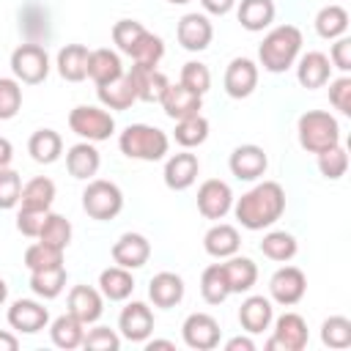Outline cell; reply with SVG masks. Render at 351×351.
Returning a JSON list of instances; mask_svg holds the SVG:
<instances>
[{
	"instance_id": "ba28073f",
	"label": "cell",
	"mask_w": 351,
	"mask_h": 351,
	"mask_svg": "<svg viewBox=\"0 0 351 351\" xmlns=\"http://www.w3.org/2000/svg\"><path fill=\"white\" fill-rule=\"evenodd\" d=\"M274 329H271V337L266 340V348L274 351H302L310 340V332H307V321L299 315V313H282L280 318L271 321Z\"/></svg>"
},
{
	"instance_id": "f5cc1de1",
	"label": "cell",
	"mask_w": 351,
	"mask_h": 351,
	"mask_svg": "<svg viewBox=\"0 0 351 351\" xmlns=\"http://www.w3.org/2000/svg\"><path fill=\"white\" fill-rule=\"evenodd\" d=\"M49 211H38V208H22L19 206V214H16V230L27 239H38L41 233V225L47 219Z\"/></svg>"
},
{
	"instance_id": "1f68e13d",
	"label": "cell",
	"mask_w": 351,
	"mask_h": 351,
	"mask_svg": "<svg viewBox=\"0 0 351 351\" xmlns=\"http://www.w3.org/2000/svg\"><path fill=\"white\" fill-rule=\"evenodd\" d=\"M274 14H277L274 0H241L239 3V11H236L241 27L250 30V33L266 30L274 22Z\"/></svg>"
},
{
	"instance_id": "484cf974",
	"label": "cell",
	"mask_w": 351,
	"mask_h": 351,
	"mask_svg": "<svg viewBox=\"0 0 351 351\" xmlns=\"http://www.w3.org/2000/svg\"><path fill=\"white\" fill-rule=\"evenodd\" d=\"M99 165H101V156L96 151L93 143L82 140V143H74L69 151H66V170L80 178V181H88L99 173Z\"/></svg>"
},
{
	"instance_id": "6da1fadb",
	"label": "cell",
	"mask_w": 351,
	"mask_h": 351,
	"mask_svg": "<svg viewBox=\"0 0 351 351\" xmlns=\"http://www.w3.org/2000/svg\"><path fill=\"white\" fill-rule=\"evenodd\" d=\"M230 211L236 214L241 228H247V230H266L285 211V189L277 181H261L250 192L236 197Z\"/></svg>"
},
{
	"instance_id": "f907efd6",
	"label": "cell",
	"mask_w": 351,
	"mask_h": 351,
	"mask_svg": "<svg viewBox=\"0 0 351 351\" xmlns=\"http://www.w3.org/2000/svg\"><path fill=\"white\" fill-rule=\"evenodd\" d=\"M82 346L90 348V351H118L121 348V337L110 326H93V329L85 332Z\"/></svg>"
},
{
	"instance_id": "6f0895ef",
	"label": "cell",
	"mask_w": 351,
	"mask_h": 351,
	"mask_svg": "<svg viewBox=\"0 0 351 351\" xmlns=\"http://www.w3.org/2000/svg\"><path fill=\"white\" fill-rule=\"evenodd\" d=\"M14 159V145L8 137H0V167H8Z\"/></svg>"
},
{
	"instance_id": "5b68a950",
	"label": "cell",
	"mask_w": 351,
	"mask_h": 351,
	"mask_svg": "<svg viewBox=\"0 0 351 351\" xmlns=\"http://www.w3.org/2000/svg\"><path fill=\"white\" fill-rule=\"evenodd\" d=\"M121 208H123V192L118 184L107 178H90L88 186L82 189V211L90 219H99V222L115 219Z\"/></svg>"
},
{
	"instance_id": "9c48e42d",
	"label": "cell",
	"mask_w": 351,
	"mask_h": 351,
	"mask_svg": "<svg viewBox=\"0 0 351 351\" xmlns=\"http://www.w3.org/2000/svg\"><path fill=\"white\" fill-rule=\"evenodd\" d=\"M304 293H307V277L299 266H280L269 277V296L282 307L299 304Z\"/></svg>"
},
{
	"instance_id": "4fadbf2b",
	"label": "cell",
	"mask_w": 351,
	"mask_h": 351,
	"mask_svg": "<svg viewBox=\"0 0 351 351\" xmlns=\"http://www.w3.org/2000/svg\"><path fill=\"white\" fill-rule=\"evenodd\" d=\"M228 167L239 181H258L269 167V156H266V151L261 145L244 143V145L233 148V154L228 159Z\"/></svg>"
},
{
	"instance_id": "db71d44e",
	"label": "cell",
	"mask_w": 351,
	"mask_h": 351,
	"mask_svg": "<svg viewBox=\"0 0 351 351\" xmlns=\"http://www.w3.org/2000/svg\"><path fill=\"white\" fill-rule=\"evenodd\" d=\"M326 58H329L332 69H340L343 74H348L351 71V38H346V36L335 38V44H332Z\"/></svg>"
},
{
	"instance_id": "d6a6232c",
	"label": "cell",
	"mask_w": 351,
	"mask_h": 351,
	"mask_svg": "<svg viewBox=\"0 0 351 351\" xmlns=\"http://www.w3.org/2000/svg\"><path fill=\"white\" fill-rule=\"evenodd\" d=\"M27 154L38 165H52L63 154V137L55 129H36L27 140Z\"/></svg>"
},
{
	"instance_id": "83f0119b",
	"label": "cell",
	"mask_w": 351,
	"mask_h": 351,
	"mask_svg": "<svg viewBox=\"0 0 351 351\" xmlns=\"http://www.w3.org/2000/svg\"><path fill=\"white\" fill-rule=\"evenodd\" d=\"M88 58H90V49L85 44H66L55 60L58 74L66 82H82L88 77Z\"/></svg>"
},
{
	"instance_id": "836d02e7",
	"label": "cell",
	"mask_w": 351,
	"mask_h": 351,
	"mask_svg": "<svg viewBox=\"0 0 351 351\" xmlns=\"http://www.w3.org/2000/svg\"><path fill=\"white\" fill-rule=\"evenodd\" d=\"M49 337L58 348L63 351H71V348H80L82 346V337H85V324L71 315V313H63L58 315L52 324H49Z\"/></svg>"
},
{
	"instance_id": "ab89813d",
	"label": "cell",
	"mask_w": 351,
	"mask_h": 351,
	"mask_svg": "<svg viewBox=\"0 0 351 351\" xmlns=\"http://www.w3.org/2000/svg\"><path fill=\"white\" fill-rule=\"evenodd\" d=\"M200 296L208 304H222L230 296V288H228L222 263H211V266L203 269V274H200Z\"/></svg>"
},
{
	"instance_id": "f546056e",
	"label": "cell",
	"mask_w": 351,
	"mask_h": 351,
	"mask_svg": "<svg viewBox=\"0 0 351 351\" xmlns=\"http://www.w3.org/2000/svg\"><path fill=\"white\" fill-rule=\"evenodd\" d=\"M99 291L110 302H126L132 296V291H134V277H132L129 269H123L118 263L115 266H107L99 274Z\"/></svg>"
},
{
	"instance_id": "d4e9b609",
	"label": "cell",
	"mask_w": 351,
	"mask_h": 351,
	"mask_svg": "<svg viewBox=\"0 0 351 351\" xmlns=\"http://www.w3.org/2000/svg\"><path fill=\"white\" fill-rule=\"evenodd\" d=\"M239 247H241V236H239V230H236L233 225H228V222L211 225V228L206 230V236H203V250H206L211 258H217V261H225V258L236 255Z\"/></svg>"
},
{
	"instance_id": "9a60e30c",
	"label": "cell",
	"mask_w": 351,
	"mask_h": 351,
	"mask_svg": "<svg viewBox=\"0 0 351 351\" xmlns=\"http://www.w3.org/2000/svg\"><path fill=\"white\" fill-rule=\"evenodd\" d=\"M222 85L230 99H247L258 88V63L250 58H233L225 69Z\"/></svg>"
},
{
	"instance_id": "277c9868",
	"label": "cell",
	"mask_w": 351,
	"mask_h": 351,
	"mask_svg": "<svg viewBox=\"0 0 351 351\" xmlns=\"http://www.w3.org/2000/svg\"><path fill=\"white\" fill-rule=\"evenodd\" d=\"M296 137L307 154H321L340 143V123L326 110H307L296 121Z\"/></svg>"
},
{
	"instance_id": "7dc6e473",
	"label": "cell",
	"mask_w": 351,
	"mask_h": 351,
	"mask_svg": "<svg viewBox=\"0 0 351 351\" xmlns=\"http://www.w3.org/2000/svg\"><path fill=\"white\" fill-rule=\"evenodd\" d=\"M22 110V82L0 77V121H11Z\"/></svg>"
},
{
	"instance_id": "7402d4cb",
	"label": "cell",
	"mask_w": 351,
	"mask_h": 351,
	"mask_svg": "<svg viewBox=\"0 0 351 351\" xmlns=\"http://www.w3.org/2000/svg\"><path fill=\"white\" fill-rule=\"evenodd\" d=\"M126 74L132 77V85H134L137 101H148V104H154V101H159V99H162L165 88L170 85V80H167L156 66H137V63H134Z\"/></svg>"
},
{
	"instance_id": "e0dca14e",
	"label": "cell",
	"mask_w": 351,
	"mask_h": 351,
	"mask_svg": "<svg viewBox=\"0 0 351 351\" xmlns=\"http://www.w3.org/2000/svg\"><path fill=\"white\" fill-rule=\"evenodd\" d=\"M197 173H200V162H197V156L189 154V148H186V151H178V154L167 156L162 178H165L167 189L184 192V189H189V186L197 181Z\"/></svg>"
},
{
	"instance_id": "11a10c76",
	"label": "cell",
	"mask_w": 351,
	"mask_h": 351,
	"mask_svg": "<svg viewBox=\"0 0 351 351\" xmlns=\"http://www.w3.org/2000/svg\"><path fill=\"white\" fill-rule=\"evenodd\" d=\"M200 5H203V11H206V14H214V16H225L228 11H233L236 0H200Z\"/></svg>"
},
{
	"instance_id": "816d5d0a",
	"label": "cell",
	"mask_w": 351,
	"mask_h": 351,
	"mask_svg": "<svg viewBox=\"0 0 351 351\" xmlns=\"http://www.w3.org/2000/svg\"><path fill=\"white\" fill-rule=\"evenodd\" d=\"M329 101L343 115H351V77L343 74L337 80H329Z\"/></svg>"
},
{
	"instance_id": "cb8c5ba5",
	"label": "cell",
	"mask_w": 351,
	"mask_h": 351,
	"mask_svg": "<svg viewBox=\"0 0 351 351\" xmlns=\"http://www.w3.org/2000/svg\"><path fill=\"white\" fill-rule=\"evenodd\" d=\"M184 291H186L184 280L176 271H159L148 282V299L154 302V307H162V310L176 307L184 299Z\"/></svg>"
},
{
	"instance_id": "681fc988",
	"label": "cell",
	"mask_w": 351,
	"mask_h": 351,
	"mask_svg": "<svg viewBox=\"0 0 351 351\" xmlns=\"http://www.w3.org/2000/svg\"><path fill=\"white\" fill-rule=\"evenodd\" d=\"M19 192H22L19 173L11 167H0V211L19 206Z\"/></svg>"
},
{
	"instance_id": "2e32d148",
	"label": "cell",
	"mask_w": 351,
	"mask_h": 351,
	"mask_svg": "<svg viewBox=\"0 0 351 351\" xmlns=\"http://www.w3.org/2000/svg\"><path fill=\"white\" fill-rule=\"evenodd\" d=\"M47 324H49V310L36 299H16L8 307V326L22 335H36L47 329Z\"/></svg>"
},
{
	"instance_id": "7c38bea8",
	"label": "cell",
	"mask_w": 351,
	"mask_h": 351,
	"mask_svg": "<svg viewBox=\"0 0 351 351\" xmlns=\"http://www.w3.org/2000/svg\"><path fill=\"white\" fill-rule=\"evenodd\" d=\"M176 38L186 52H203L214 38V25H211V19L206 14H197V11L184 14L178 19Z\"/></svg>"
},
{
	"instance_id": "ffe728a7",
	"label": "cell",
	"mask_w": 351,
	"mask_h": 351,
	"mask_svg": "<svg viewBox=\"0 0 351 351\" xmlns=\"http://www.w3.org/2000/svg\"><path fill=\"white\" fill-rule=\"evenodd\" d=\"M296 80L302 88L307 90H315V88H324L329 80H332V63L324 52H304L296 58Z\"/></svg>"
},
{
	"instance_id": "ee69618b",
	"label": "cell",
	"mask_w": 351,
	"mask_h": 351,
	"mask_svg": "<svg viewBox=\"0 0 351 351\" xmlns=\"http://www.w3.org/2000/svg\"><path fill=\"white\" fill-rule=\"evenodd\" d=\"M321 343L329 348H348L351 346V321L346 315H329L321 324Z\"/></svg>"
},
{
	"instance_id": "d590c367",
	"label": "cell",
	"mask_w": 351,
	"mask_h": 351,
	"mask_svg": "<svg viewBox=\"0 0 351 351\" xmlns=\"http://www.w3.org/2000/svg\"><path fill=\"white\" fill-rule=\"evenodd\" d=\"M348 30V11L343 5H324L318 14H315V33L326 41H335L340 36H346Z\"/></svg>"
},
{
	"instance_id": "91938a15",
	"label": "cell",
	"mask_w": 351,
	"mask_h": 351,
	"mask_svg": "<svg viewBox=\"0 0 351 351\" xmlns=\"http://www.w3.org/2000/svg\"><path fill=\"white\" fill-rule=\"evenodd\" d=\"M154 348H167V351H173L176 346H173V340H145V351H154Z\"/></svg>"
},
{
	"instance_id": "680465c9",
	"label": "cell",
	"mask_w": 351,
	"mask_h": 351,
	"mask_svg": "<svg viewBox=\"0 0 351 351\" xmlns=\"http://www.w3.org/2000/svg\"><path fill=\"white\" fill-rule=\"evenodd\" d=\"M16 348H19L16 335H11V332H0V351H16Z\"/></svg>"
},
{
	"instance_id": "603a6c76",
	"label": "cell",
	"mask_w": 351,
	"mask_h": 351,
	"mask_svg": "<svg viewBox=\"0 0 351 351\" xmlns=\"http://www.w3.org/2000/svg\"><path fill=\"white\" fill-rule=\"evenodd\" d=\"M274 321V307H271V299L266 296H247L239 307V324L247 335H261L271 326Z\"/></svg>"
},
{
	"instance_id": "c3c4849f",
	"label": "cell",
	"mask_w": 351,
	"mask_h": 351,
	"mask_svg": "<svg viewBox=\"0 0 351 351\" xmlns=\"http://www.w3.org/2000/svg\"><path fill=\"white\" fill-rule=\"evenodd\" d=\"M143 33H145L143 22H137V19H118V22L112 25V44H115L123 55H129L132 47L137 44V38H140Z\"/></svg>"
},
{
	"instance_id": "8fae6325",
	"label": "cell",
	"mask_w": 351,
	"mask_h": 351,
	"mask_svg": "<svg viewBox=\"0 0 351 351\" xmlns=\"http://www.w3.org/2000/svg\"><path fill=\"white\" fill-rule=\"evenodd\" d=\"M233 189L219 178H206L197 186V211L206 219H222L233 208Z\"/></svg>"
},
{
	"instance_id": "bcb514c9",
	"label": "cell",
	"mask_w": 351,
	"mask_h": 351,
	"mask_svg": "<svg viewBox=\"0 0 351 351\" xmlns=\"http://www.w3.org/2000/svg\"><path fill=\"white\" fill-rule=\"evenodd\" d=\"M178 82H181L184 88H189L192 93L206 96L208 88H211V71H208V66L200 63V60H186V63L181 66V80H178Z\"/></svg>"
},
{
	"instance_id": "8d00e7d4",
	"label": "cell",
	"mask_w": 351,
	"mask_h": 351,
	"mask_svg": "<svg viewBox=\"0 0 351 351\" xmlns=\"http://www.w3.org/2000/svg\"><path fill=\"white\" fill-rule=\"evenodd\" d=\"M63 288H66V266L30 271V291L38 299H55L63 293Z\"/></svg>"
},
{
	"instance_id": "8992f818",
	"label": "cell",
	"mask_w": 351,
	"mask_h": 351,
	"mask_svg": "<svg viewBox=\"0 0 351 351\" xmlns=\"http://www.w3.org/2000/svg\"><path fill=\"white\" fill-rule=\"evenodd\" d=\"M69 129L88 140V143H101L110 140L115 132V118L104 110V107H93V104H77L69 112Z\"/></svg>"
},
{
	"instance_id": "4dcf8cb0",
	"label": "cell",
	"mask_w": 351,
	"mask_h": 351,
	"mask_svg": "<svg viewBox=\"0 0 351 351\" xmlns=\"http://www.w3.org/2000/svg\"><path fill=\"white\" fill-rule=\"evenodd\" d=\"M123 74V63H121V55L110 47H99V49H90V58H88V77L96 82V85H104L115 77Z\"/></svg>"
},
{
	"instance_id": "f6af8a7d",
	"label": "cell",
	"mask_w": 351,
	"mask_h": 351,
	"mask_svg": "<svg viewBox=\"0 0 351 351\" xmlns=\"http://www.w3.org/2000/svg\"><path fill=\"white\" fill-rule=\"evenodd\" d=\"M315 156H318V170H321L324 178L337 181V178L346 176V170H348V154H346V148L340 143L332 145V148H326V151H321V154H315Z\"/></svg>"
},
{
	"instance_id": "3957f363",
	"label": "cell",
	"mask_w": 351,
	"mask_h": 351,
	"mask_svg": "<svg viewBox=\"0 0 351 351\" xmlns=\"http://www.w3.org/2000/svg\"><path fill=\"white\" fill-rule=\"evenodd\" d=\"M118 148L129 159H137V162H159L170 151V137L159 126H151V123H129L121 132V137H118Z\"/></svg>"
},
{
	"instance_id": "6125c7cd",
	"label": "cell",
	"mask_w": 351,
	"mask_h": 351,
	"mask_svg": "<svg viewBox=\"0 0 351 351\" xmlns=\"http://www.w3.org/2000/svg\"><path fill=\"white\" fill-rule=\"evenodd\" d=\"M167 3H173V5H186V3H192V0H167Z\"/></svg>"
},
{
	"instance_id": "74e56055",
	"label": "cell",
	"mask_w": 351,
	"mask_h": 351,
	"mask_svg": "<svg viewBox=\"0 0 351 351\" xmlns=\"http://www.w3.org/2000/svg\"><path fill=\"white\" fill-rule=\"evenodd\" d=\"M208 121L197 112V115H189V118H181V121H176V132H173V137H176V143L181 145V148H197V145H203L206 140H208Z\"/></svg>"
},
{
	"instance_id": "7a4b0ae2",
	"label": "cell",
	"mask_w": 351,
	"mask_h": 351,
	"mask_svg": "<svg viewBox=\"0 0 351 351\" xmlns=\"http://www.w3.org/2000/svg\"><path fill=\"white\" fill-rule=\"evenodd\" d=\"M302 44H304V38L296 25H277L263 36V41L258 47V60L266 71L282 74L302 55Z\"/></svg>"
},
{
	"instance_id": "4316f807",
	"label": "cell",
	"mask_w": 351,
	"mask_h": 351,
	"mask_svg": "<svg viewBox=\"0 0 351 351\" xmlns=\"http://www.w3.org/2000/svg\"><path fill=\"white\" fill-rule=\"evenodd\" d=\"M222 271H225V280H228L230 293H247L258 282V266H255V261L247 258V255H239V252L230 255V258H225Z\"/></svg>"
},
{
	"instance_id": "52a82bcc",
	"label": "cell",
	"mask_w": 351,
	"mask_h": 351,
	"mask_svg": "<svg viewBox=\"0 0 351 351\" xmlns=\"http://www.w3.org/2000/svg\"><path fill=\"white\" fill-rule=\"evenodd\" d=\"M11 74L14 80L25 82V85H38L47 80L49 74V55L41 44H19L14 52H11Z\"/></svg>"
},
{
	"instance_id": "f35d334b",
	"label": "cell",
	"mask_w": 351,
	"mask_h": 351,
	"mask_svg": "<svg viewBox=\"0 0 351 351\" xmlns=\"http://www.w3.org/2000/svg\"><path fill=\"white\" fill-rule=\"evenodd\" d=\"M296 250H299V244L288 230H269L261 241V252L277 263H288L296 255Z\"/></svg>"
},
{
	"instance_id": "5bb4252c",
	"label": "cell",
	"mask_w": 351,
	"mask_h": 351,
	"mask_svg": "<svg viewBox=\"0 0 351 351\" xmlns=\"http://www.w3.org/2000/svg\"><path fill=\"white\" fill-rule=\"evenodd\" d=\"M118 332L121 337L132 343H145L154 332V313L145 302H129L118 315Z\"/></svg>"
},
{
	"instance_id": "9f6ffc18",
	"label": "cell",
	"mask_w": 351,
	"mask_h": 351,
	"mask_svg": "<svg viewBox=\"0 0 351 351\" xmlns=\"http://www.w3.org/2000/svg\"><path fill=\"white\" fill-rule=\"evenodd\" d=\"M225 348H228V351H255V343H252V337L239 335V337H230V340L225 343Z\"/></svg>"
},
{
	"instance_id": "60d3db41",
	"label": "cell",
	"mask_w": 351,
	"mask_h": 351,
	"mask_svg": "<svg viewBox=\"0 0 351 351\" xmlns=\"http://www.w3.org/2000/svg\"><path fill=\"white\" fill-rule=\"evenodd\" d=\"M129 58H132L137 66H156V63L165 58V41H162V36L145 30V33L137 38V44L132 47Z\"/></svg>"
},
{
	"instance_id": "7bdbcfd3",
	"label": "cell",
	"mask_w": 351,
	"mask_h": 351,
	"mask_svg": "<svg viewBox=\"0 0 351 351\" xmlns=\"http://www.w3.org/2000/svg\"><path fill=\"white\" fill-rule=\"evenodd\" d=\"M25 266L30 271H41V269H55V266H63V250L58 247H49L44 241H36L25 250Z\"/></svg>"
},
{
	"instance_id": "44dd1931",
	"label": "cell",
	"mask_w": 351,
	"mask_h": 351,
	"mask_svg": "<svg viewBox=\"0 0 351 351\" xmlns=\"http://www.w3.org/2000/svg\"><path fill=\"white\" fill-rule=\"evenodd\" d=\"M69 313L77 315L85 326L96 324L104 313V296L93 285H74L69 291Z\"/></svg>"
},
{
	"instance_id": "94428289",
	"label": "cell",
	"mask_w": 351,
	"mask_h": 351,
	"mask_svg": "<svg viewBox=\"0 0 351 351\" xmlns=\"http://www.w3.org/2000/svg\"><path fill=\"white\" fill-rule=\"evenodd\" d=\"M5 299H8V285H5V280L0 277V307L5 304Z\"/></svg>"
},
{
	"instance_id": "ac0fdd59",
	"label": "cell",
	"mask_w": 351,
	"mask_h": 351,
	"mask_svg": "<svg viewBox=\"0 0 351 351\" xmlns=\"http://www.w3.org/2000/svg\"><path fill=\"white\" fill-rule=\"evenodd\" d=\"M148 258H151V241H148L143 233H134V230L121 233L118 241L112 244V261H115L118 266L129 269V271L145 266Z\"/></svg>"
},
{
	"instance_id": "b9f144b4",
	"label": "cell",
	"mask_w": 351,
	"mask_h": 351,
	"mask_svg": "<svg viewBox=\"0 0 351 351\" xmlns=\"http://www.w3.org/2000/svg\"><path fill=\"white\" fill-rule=\"evenodd\" d=\"M38 241H44V244H49V247H58V250H66L69 241H71V222H69L63 214L49 211L47 219H44V225H41Z\"/></svg>"
},
{
	"instance_id": "d6986e66",
	"label": "cell",
	"mask_w": 351,
	"mask_h": 351,
	"mask_svg": "<svg viewBox=\"0 0 351 351\" xmlns=\"http://www.w3.org/2000/svg\"><path fill=\"white\" fill-rule=\"evenodd\" d=\"M162 110L167 118L173 121H181V118H189V115H197L200 107H203V96L192 93L189 88H184L181 82H170L159 99Z\"/></svg>"
},
{
	"instance_id": "e575fe53",
	"label": "cell",
	"mask_w": 351,
	"mask_h": 351,
	"mask_svg": "<svg viewBox=\"0 0 351 351\" xmlns=\"http://www.w3.org/2000/svg\"><path fill=\"white\" fill-rule=\"evenodd\" d=\"M55 181L47 176H36L27 184H22L19 192V206L22 208H38V211H49L52 200H55Z\"/></svg>"
},
{
	"instance_id": "f1b7e54d",
	"label": "cell",
	"mask_w": 351,
	"mask_h": 351,
	"mask_svg": "<svg viewBox=\"0 0 351 351\" xmlns=\"http://www.w3.org/2000/svg\"><path fill=\"white\" fill-rule=\"evenodd\" d=\"M96 96H99V101H101L107 110H129V107L137 101L132 77H129L126 71H123L121 77L104 82V85H96Z\"/></svg>"
},
{
	"instance_id": "30bf717a",
	"label": "cell",
	"mask_w": 351,
	"mask_h": 351,
	"mask_svg": "<svg viewBox=\"0 0 351 351\" xmlns=\"http://www.w3.org/2000/svg\"><path fill=\"white\" fill-rule=\"evenodd\" d=\"M181 337L195 351H211V348L219 346L222 329H219L214 315H208V313H189L184 318V324H181Z\"/></svg>"
}]
</instances>
